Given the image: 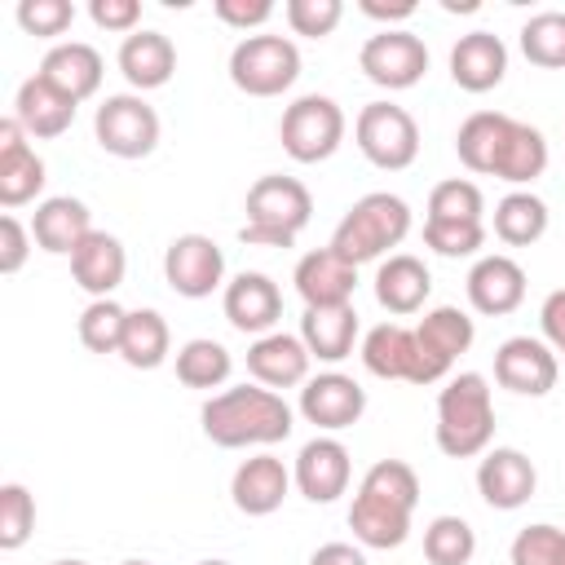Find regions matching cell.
Returning <instances> with one entry per match:
<instances>
[{
	"label": "cell",
	"instance_id": "cell-7",
	"mask_svg": "<svg viewBox=\"0 0 565 565\" xmlns=\"http://www.w3.org/2000/svg\"><path fill=\"white\" fill-rule=\"evenodd\" d=\"M278 137L296 163H322L344 141V110L322 93H305L282 110Z\"/></svg>",
	"mask_w": 565,
	"mask_h": 565
},
{
	"label": "cell",
	"instance_id": "cell-42",
	"mask_svg": "<svg viewBox=\"0 0 565 565\" xmlns=\"http://www.w3.org/2000/svg\"><path fill=\"white\" fill-rule=\"evenodd\" d=\"M424 243L437 256H472L486 243L481 221H424Z\"/></svg>",
	"mask_w": 565,
	"mask_h": 565
},
{
	"label": "cell",
	"instance_id": "cell-49",
	"mask_svg": "<svg viewBox=\"0 0 565 565\" xmlns=\"http://www.w3.org/2000/svg\"><path fill=\"white\" fill-rule=\"evenodd\" d=\"M539 327H543V340L552 344V353L565 358V287H556L543 309H539Z\"/></svg>",
	"mask_w": 565,
	"mask_h": 565
},
{
	"label": "cell",
	"instance_id": "cell-53",
	"mask_svg": "<svg viewBox=\"0 0 565 565\" xmlns=\"http://www.w3.org/2000/svg\"><path fill=\"white\" fill-rule=\"evenodd\" d=\"M119 565H150V561H119Z\"/></svg>",
	"mask_w": 565,
	"mask_h": 565
},
{
	"label": "cell",
	"instance_id": "cell-30",
	"mask_svg": "<svg viewBox=\"0 0 565 565\" xmlns=\"http://www.w3.org/2000/svg\"><path fill=\"white\" fill-rule=\"evenodd\" d=\"M428 291H433V274H428V265H424L419 256L397 252V256H388V260L375 269V300H380L388 313H397V318L424 309Z\"/></svg>",
	"mask_w": 565,
	"mask_h": 565
},
{
	"label": "cell",
	"instance_id": "cell-43",
	"mask_svg": "<svg viewBox=\"0 0 565 565\" xmlns=\"http://www.w3.org/2000/svg\"><path fill=\"white\" fill-rule=\"evenodd\" d=\"M561 556H565V530L547 521L525 525L512 539V565H561Z\"/></svg>",
	"mask_w": 565,
	"mask_h": 565
},
{
	"label": "cell",
	"instance_id": "cell-10",
	"mask_svg": "<svg viewBox=\"0 0 565 565\" xmlns=\"http://www.w3.org/2000/svg\"><path fill=\"white\" fill-rule=\"evenodd\" d=\"M477 327L463 309L455 305H437L424 313V322L415 327V380L411 384H437L450 375L455 358L468 353Z\"/></svg>",
	"mask_w": 565,
	"mask_h": 565
},
{
	"label": "cell",
	"instance_id": "cell-6",
	"mask_svg": "<svg viewBox=\"0 0 565 565\" xmlns=\"http://www.w3.org/2000/svg\"><path fill=\"white\" fill-rule=\"evenodd\" d=\"M300 75V49L287 35H243L230 53V79L247 97H278Z\"/></svg>",
	"mask_w": 565,
	"mask_h": 565
},
{
	"label": "cell",
	"instance_id": "cell-34",
	"mask_svg": "<svg viewBox=\"0 0 565 565\" xmlns=\"http://www.w3.org/2000/svg\"><path fill=\"white\" fill-rule=\"evenodd\" d=\"M168 344H172V335H168V322H163L159 309H132V313H128L124 344H119V358H124L128 366H137V371L163 366Z\"/></svg>",
	"mask_w": 565,
	"mask_h": 565
},
{
	"label": "cell",
	"instance_id": "cell-37",
	"mask_svg": "<svg viewBox=\"0 0 565 565\" xmlns=\"http://www.w3.org/2000/svg\"><path fill=\"white\" fill-rule=\"evenodd\" d=\"M521 53L525 62L543 66V71H561L565 66V13L561 9H543L521 26Z\"/></svg>",
	"mask_w": 565,
	"mask_h": 565
},
{
	"label": "cell",
	"instance_id": "cell-19",
	"mask_svg": "<svg viewBox=\"0 0 565 565\" xmlns=\"http://www.w3.org/2000/svg\"><path fill=\"white\" fill-rule=\"evenodd\" d=\"M44 190V159L26 146V128L4 115L0 119V203L22 207Z\"/></svg>",
	"mask_w": 565,
	"mask_h": 565
},
{
	"label": "cell",
	"instance_id": "cell-16",
	"mask_svg": "<svg viewBox=\"0 0 565 565\" xmlns=\"http://www.w3.org/2000/svg\"><path fill=\"white\" fill-rule=\"evenodd\" d=\"M305 309H331V305H353V287H358V265H349L340 252L331 247H313L296 260L291 274Z\"/></svg>",
	"mask_w": 565,
	"mask_h": 565
},
{
	"label": "cell",
	"instance_id": "cell-31",
	"mask_svg": "<svg viewBox=\"0 0 565 565\" xmlns=\"http://www.w3.org/2000/svg\"><path fill=\"white\" fill-rule=\"evenodd\" d=\"M300 340H305L309 358H318V362H344L353 353V340H358V313H353V305L305 309Z\"/></svg>",
	"mask_w": 565,
	"mask_h": 565
},
{
	"label": "cell",
	"instance_id": "cell-51",
	"mask_svg": "<svg viewBox=\"0 0 565 565\" xmlns=\"http://www.w3.org/2000/svg\"><path fill=\"white\" fill-rule=\"evenodd\" d=\"M362 13L366 18H380V22H406L415 13V0H397V4H384V0H362Z\"/></svg>",
	"mask_w": 565,
	"mask_h": 565
},
{
	"label": "cell",
	"instance_id": "cell-17",
	"mask_svg": "<svg viewBox=\"0 0 565 565\" xmlns=\"http://www.w3.org/2000/svg\"><path fill=\"white\" fill-rule=\"evenodd\" d=\"M349 472H353L349 450L335 437H313V441L300 446L296 468H291V481H296V490L309 503H335L349 490Z\"/></svg>",
	"mask_w": 565,
	"mask_h": 565
},
{
	"label": "cell",
	"instance_id": "cell-14",
	"mask_svg": "<svg viewBox=\"0 0 565 565\" xmlns=\"http://www.w3.org/2000/svg\"><path fill=\"white\" fill-rule=\"evenodd\" d=\"M362 411H366V388L353 375L322 371V375L305 380V388H300V415L313 428H327V433L353 428L362 419Z\"/></svg>",
	"mask_w": 565,
	"mask_h": 565
},
{
	"label": "cell",
	"instance_id": "cell-27",
	"mask_svg": "<svg viewBox=\"0 0 565 565\" xmlns=\"http://www.w3.org/2000/svg\"><path fill=\"white\" fill-rule=\"evenodd\" d=\"M119 71L137 93L163 88L172 79V71H177V49H172V40L163 31H132L119 44Z\"/></svg>",
	"mask_w": 565,
	"mask_h": 565
},
{
	"label": "cell",
	"instance_id": "cell-28",
	"mask_svg": "<svg viewBox=\"0 0 565 565\" xmlns=\"http://www.w3.org/2000/svg\"><path fill=\"white\" fill-rule=\"evenodd\" d=\"M512 124H516V119L503 115V110H477V115H468V119L459 124V132H455V154H459V163H463L468 172L494 177Z\"/></svg>",
	"mask_w": 565,
	"mask_h": 565
},
{
	"label": "cell",
	"instance_id": "cell-5",
	"mask_svg": "<svg viewBox=\"0 0 565 565\" xmlns=\"http://www.w3.org/2000/svg\"><path fill=\"white\" fill-rule=\"evenodd\" d=\"M411 234V207L406 199L388 194V190H375V194H362L335 225L331 234V252H340L349 265H366V260H380L388 247H397L402 238Z\"/></svg>",
	"mask_w": 565,
	"mask_h": 565
},
{
	"label": "cell",
	"instance_id": "cell-44",
	"mask_svg": "<svg viewBox=\"0 0 565 565\" xmlns=\"http://www.w3.org/2000/svg\"><path fill=\"white\" fill-rule=\"evenodd\" d=\"M344 18L340 0H287V26L309 40H327Z\"/></svg>",
	"mask_w": 565,
	"mask_h": 565
},
{
	"label": "cell",
	"instance_id": "cell-11",
	"mask_svg": "<svg viewBox=\"0 0 565 565\" xmlns=\"http://www.w3.org/2000/svg\"><path fill=\"white\" fill-rule=\"evenodd\" d=\"M358 66H362V75H366L371 84L397 93V88H411V84L424 79V71H428V49H424L419 35L384 26L380 35H371V40L362 44Z\"/></svg>",
	"mask_w": 565,
	"mask_h": 565
},
{
	"label": "cell",
	"instance_id": "cell-54",
	"mask_svg": "<svg viewBox=\"0 0 565 565\" xmlns=\"http://www.w3.org/2000/svg\"><path fill=\"white\" fill-rule=\"evenodd\" d=\"M199 565H230V561H199Z\"/></svg>",
	"mask_w": 565,
	"mask_h": 565
},
{
	"label": "cell",
	"instance_id": "cell-48",
	"mask_svg": "<svg viewBox=\"0 0 565 565\" xmlns=\"http://www.w3.org/2000/svg\"><path fill=\"white\" fill-rule=\"evenodd\" d=\"M26 225L13 216V212H4L0 216V274H18L22 265H26Z\"/></svg>",
	"mask_w": 565,
	"mask_h": 565
},
{
	"label": "cell",
	"instance_id": "cell-41",
	"mask_svg": "<svg viewBox=\"0 0 565 565\" xmlns=\"http://www.w3.org/2000/svg\"><path fill=\"white\" fill-rule=\"evenodd\" d=\"M481 212H486V199L463 177H450L428 194V221H481Z\"/></svg>",
	"mask_w": 565,
	"mask_h": 565
},
{
	"label": "cell",
	"instance_id": "cell-18",
	"mask_svg": "<svg viewBox=\"0 0 565 565\" xmlns=\"http://www.w3.org/2000/svg\"><path fill=\"white\" fill-rule=\"evenodd\" d=\"M534 486H539L534 463L521 450H512V446H494L477 463V490L499 512H512V508L530 503L534 499Z\"/></svg>",
	"mask_w": 565,
	"mask_h": 565
},
{
	"label": "cell",
	"instance_id": "cell-52",
	"mask_svg": "<svg viewBox=\"0 0 565 565\" xmlns=\"http://www.w3.org/2000/svg\"><path fill=\"white\" fill-rule=\"evenodd\" d=\"M53 565H88V561H53Z\"/></svg>",
	"mask_w": 565,
	"mask_h": 565
},
{
	"label": "cell",
	"instance_id": "cell-50",
	"mask_svg": "<svg viewBox=\"0 0 565 565\" xmlns=\"http://www.w3.org/2000/svg\"><path fill=\"white\" fill-rule=\"evenodd\" d=\"M309 565H366V556H362L353 543H322V547L309 556Z\"/></svg>",
	"mask_w": 565,
	"mask_h": 565
},
{
	"label": "cell",
	"instance_id": "cell-29",
	"mask_svg": "<svg viewBox=\"0 0 565 565\" xmlns=\"http://www.w3.org/2000/svg\"><path fill=\"white\" fill-rule=\"evenodd\" d=\"M88 234H93V216H88V207H84L79 199H71V194L44 199V203L35 207V216H31V238H35L44 252H53V256H71Z\"/></svg>",
	"mask_w": 565,
	"mask_h": 565
},
{
	"label": "cell",
	"instance_id": "cell-20",
	"mask_svg": "<svg viewBox=\"0 0 565 565\" xmlns=\"http://www.w3.org/2000/svg\"><path fill=\"white\" fill-rule=\"evenodd\" d=\"M291 490V472L278 455H252L234 468V481H230V494H234V508L243 516H269L282 508Z\"/></svg>",
	"mask_w": 565,
	"mask_h": 565
},
{
	"label": "cell",
	"instance_id": "cell-46",
	"mask_svg": "<svg viewBox=\"0 0 565 565\" xmlns=\"http://www.w3.org/2000/svg\"><path fill=\"white\" fill-rule=\"evenodd\" d=\"M88 18H93L102 31H124V35H132L137 22H141V4H137V0H88Z\"/></svg>",
	"mask_w": 565,
	"mask_h": 565
},
{
	"label": "cell",
	"instance_id": "cell-8",
	"mask_svg": "<svg viewBox=\"0 0 565 565\" xmlns=\"http://www.w3.org/2000/svg\"><path fill=\"white\" fill-rule=\"evenodd\" d=\"M353 137H358V150L384 172H402L419 154V124L411 119V110H402L393 102L362 106L358 124H353Z\"/></svg>",
	"mask_w": 565,
	"mask_h": 565
},
{
	"label": "cell",
	"instance_id": "cell-35",
	"mask_svg": "<svg viewBox=\"0 0 565 565\" xmlns=\"http://www.w3.org/2000/svg\"><path fill=\"white\" fill-rule=\"evenodd\" d=\"M230 371H234V358L221 340L199 335V340H185L177 349V380L185 388H221L230 380Z\"/></svg>",
	"mask_w": 565,
	"mask_h": 565
},
{
	"label": "cell",
	"instance_id": "cell-1",
	"mask_svg": "<svg viewBox=\"0 0 565 565\" xmlns=\"http://www.w3.org/2000/svg\"><path fill=\"white\" fill-rule=\"evenodd\" d=\"M419 503V477L402 459H380L366 468L353 508H349V530L362 547H402L411 534V512Z\"/></svg>",
	"mask_w": 565,
	"mask_h": 565
},
{
	"label": "cell",
	"instance_id": "cell-45",
	"mask_svg": "<svg viewBox=\"0 0 565 565\" xmlns=\"http://www.w3.org/2000/svg\"><path fill=\"white\" fill-rule=\"evenodd\" d=\"M71 22H75V4H71V0H22V4H18V26H22L26 35L53 40V35H62Z\"/></svg>",
	"mask_w": 565,
	"mask_h": 565
},
{
	"label": "cell",
	"instance_id": "cell-21",
	"mask_svg": "<svg viewBox=\"0 0 565 565\" xmlns=\"http://www.w3.org/2000/svg\"><path fill=\"white\" fill-rule=\"evenodd\" d=\"M468 300L486 318H503L525 300V269L512 256H481L468 269Z\"/></svg>",
	"mask_w": 565,
	"mask_h": 565
},
{
	"label": "cell",
	"instance_id": "cell-22",
	"mask_svg": "<svg viewBox=\"0 0 565 565\" xmlns=\"http://www.w3.org/2000/svg\"><path fill=\"white\" fill-rule=\"evenodd\" d=\"M503 75H508V49L499 35L490 31L459 35V44L450 49V79L463 93H490L494 84H503Z\"/></svg>",
	"mask_w": 565,
	"mask_h": 565
},
{
	"label": "cell",
	"instance_id": "cell-36",
	"mask_svg": "<svg viewBox=\"0 0 565 565\" xmlns=\"http://www.w3.org/2000/svg\"><path fill=\"white\" fill-rule=\"evenodd\" d=\"M543 168H547V141H543V132L516 119L512 132H508V146L499 154L494 177L499 181H512V185H530L534 177H543Z\"/></svg>",
	"mask_w": 565,
	"mask_h": 565
},
{
	"label": "cell",
	"instance_id": "cell-2",
	"mask_svg": "<svg viewBox=\"0 0 565 565\" xmlns=\"http://www.w3.org/2000/svg\"><path fill=\"white\" fill-rule=\"evenodd\" d=\"M203 437L225 450L274 446L291 437V406L265 384H238L203 402Z\"/></svg>",
	"mask_w": 565,
	"mask_h": 565
},
{
	"label": "cell",
	"instance_id": "cell-9",
	"mask_svg": "<svg viewBox=\"0 0 565 565\" xmlns=\"http://www.w3.org/2000/svg\"><path fill=\"white\" fill-rule=\"evenodd\" d=\"M97 146L115 159H146L159 146V115L141 93H115L93 115Z\"/></svg>",
	"mask_w": 565,
	"mask_h": 565
},
{
	"label": "cell",
	"instance_id": "cell-47",
	"mask_svg": "<svg viewBox=\"0 0 565 565\" xmlns=\"http://www.w3.org/2000/svg\"><path fill=\"white\" fill-rule=\"evenodd\" d=\"M216 18L234 31H256L274 18V4L269 0H216Z\"/></svg>",
	"mask_w": 565,
	"mask_h": 565
},
{
	"label": "cell",
	"instance_id": "cell-3",
	"mask_svg": "<svg viewBox=\"0 0 565 565\" xmlns=\"http://www.w3.org/2000/svg\"><path fill=\"white\" fill-rule=\"evenodd\" d=\"M494 437V402L490 384L477 371H459L437 393V450L450 459L486 455Z\"/></svg>",
	"mask_w": 565,
	"mask_h": 565
},
{
	"label": "cell",
	"instance_id": "cell-38",
	"mask_svg": "<svg viewBox=\"0 0 565 565\" xmlns=\"http://www.w3.org/2000/svg\"><path fill=\"white\" fill-rule=\"evenodd\" d=\"M477 552V534L463 516H433L424 530V556L433 565H468Z\"/></svg>",
	"mask_w": 565,
	"mask_h": 565
},
{
	"label": "cell",
	"instance_id": "cell-13",
	"mask_svg": "<svg viewBox=\"0 0 565 565\" xmlns=\"http://www.w3.org/2000/svg\"><path fill=\"white\" fill-rule=\"evenodd\" d=\"M556 375H561V362L552 353L547 340H534V335H512L494 349V380L521 397H543L556 388Z\"/></svg>",
	"mask_w": 565,
	"mask_h": 565
},
{
	"label": "cell",
	"instance_id": "cell-4",
	"mask_svg": "<svg viewBox=\"0 0 565 565\" xmlns=\"http://www.w3.org/2000/svg\"><path fill=\"white\" fill-rule=\"evenodd\" d=\"M309 216H313L309 185L274 172L247 190V225L238 230V238L247 247H291L296 234L309 225Z\"/></svg>",
	"mask_w": 565,
	"mask_h": 565
},
{
	"label": "cell",
	"instance_id": "cell-25",
	"mask_svg": "<svg viewBox=\"0 0 565 565\" xmlns=\"http://www.w3.org/2000/svg\"><path fill=\"white\" fill-rule=\"evenodd\" d=\"M102 71H106V66H102V53H97L93 44H84V40L53 44V49L44 53V62H40V75H44L57 93H66L75 106L102 88Z\"/></svg>",
	"mask_w": 565,
	"mask_h": 565
},
{
	"label": "cell",
	"instance_id": "cell-24",
	"mask_svg": "<svg viewBox=\"0 0 565 565\" xmlns=\"http://www.w3.org/2000/svg\"><path fill=\"white\" fill-rule=\"evenodd\" d=\"M71 274H75V282H79L93 300H106V296L124 282V274H128V252H124V243H119L115 234L93 230V234L71 252Z\"/></svg>",
	"mask_w": 565,
	"mask_h": 565
},
{
	"label": "cell",
	"instance_id": "cell-40",
	"mask_svg": "<svg viewBox=\"0 0 565 565\" xmlns=\"http://www.w3.org/2000/svg\"><path fill=\"white\" fill-rule=\"evenodd\" d=\"M35 530V499L26 486L18 481H4L0 486V547L4 552H18Z\"/></svg>",
	"mask_w": 565,
	"mask_h": 565
},
{
	"label": "cell",
	"instance_id": "cell-33",
	"mask_svg": "<svg viewBox=\"0 0 565 565\" xmlns=\"http://www.w3.org/2000/svg\"><path fill=\"white\" fill-rule=\"evenodd\" d=\"M494 234L508 247H530L547 234V203L530 190H512L494 203Z\"/></svg>",
	"mask_w": 565,
	"mask_h": 565
},
{
	"label": "cell",
	"instance_id": "cell-23",
	"mask_svg": "<svg viewBox=\"0 0 565 565\" xmlns=\"http://www.w3.org/2000/svg\"><path fill=\"white\" fill-rule=\"evenodd\" d=\"M309 349L300 335L287 331H269L247 349V371L256 375V384L265 388H296L309 380Z\"/></svg>",
	"mask_w": 565,
	"mask_h": 565
},
{
	"label": "cell",
	"instance_id": "cell-12",
	"mask_svg": "<svg viewBox=\"0 0 565 565\" xmlns=\"http://www.w3.org/2000/svg\"><path fill=\"white\" fill-rule=\"evenodd\" d=\"M163 278L177 296L185 300H203L221 287L225 278V252L207 238V234H181L168 243L163 252Z\"/></svg>",
	"mask_w": 565,
	"mask_h": 565
},
{
	"label": "cell",
	"instance_id": "cell-39",
	"mask_svg": "<svg viewBox=\"0 0 565 565\" xmlns=\"http://www.w3.org/2000/svg\"><path fill=\"white\" fill-rule=\"evenodd\" d=\"M124 327H128V309H124V305H115L110 296H106V300H93V305L79 313V344H84L88 353H119Z\"/></svg>",
	"mask_w": 565,
	"mask_h": 565
},
{
	"label": "cell",
	"instance_id": "cell-32",
	"mask_svg": "<svg viewBox=\"0 0 565 565\" xmlns=\"http://www.w3.org/2000/svg\"><path fill=\"white\" fill-rule=\"evenodd\" d=\"M362 366L375 380H415V331L402 322H380L362 335Z\"/></svg>",
	"mask_w": 565,
	"mask_h": 565
},
{
	"label": "cell",
	"instance_id": "cell-26",
	"mask_svg": "<svg viewBox=\"0 0 565 565\" xmlns=\"http://www.w3.org/2000/svg\"><path fill=\"white\" fill-rule=\"evenodd\" d=\"M13 119L26 128V137H62L75 119V102L66 93H57L40 71L31 79L18 84L13 97Z\"/></svg>",
	"mask_w": 565,
	"mask_h": 565
},
{
	"label": "cell",
	"instance_id": "cell-15",
	"mask_svg": "<svg viewBox=\"0 0 565 565\" xmlns=\"http://www.w3.org/2000/svg\"><path fill=\"white\" fill-rule=\"evenodd\" d=\"M221 305H225L230 327L243 331V335H256V340L269 335L274 322L282 318V291H278V282L269 274H256V269H243L238 278H230Z\"/></svg>",
	"mask_w": 565,
	"mask_h": 565
},
{
	"label": "cell",
	"instance_id": "cell-55",
	"mask_svg": "<svg viewBox=\"0 0 565 565\" xmlns=\"http://www.w3.org/2000/svg\"><path fill=\"white\" fill-rule=\"evenodd\" d=\"M561 565H565V556H561Z\"/></svg>",
	"mask_w": 565,
	"mask_h": 565
}]
</instances>
